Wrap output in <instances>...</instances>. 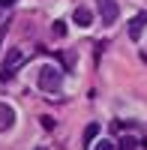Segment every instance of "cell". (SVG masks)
<instances>
[{
    "instance_id": "1",
    "label": "cell",
    "mask_w": 147,
    "mask_h": 150,
    "mask_svg": "<svg viewBox=\"0 0 147 150\" xmlns=\"http://www.w3.org/2000/svg\"><path fill=\"white\" fill-rule=\"evenodd\" d=\"M36 87H39L42 93H60V87H63V72L57 66H42L36 72Z\"/></svg>"
},
{
    "instance_id": "2",
    "label": "cell",
    "mask_w": 147,
    "mask_h": 150,
    "mask_svg": "<svg viewBox=\"0 0 147 150\" xmlns=\"http://www.w3.org/2000/svg\"><path fill=\"white\" fill-rule=\"evenodd\" d=\"M96 3H99V15H102V24L105 27H111V24L117 21V0H96Z\"/></svg>"
},
{
    "instance_id": "3",
    "label": "cell",
    "mask_w": 147,
    "mask_h": 150,
    "mask_svg": "<svg viewBox=\"0 0 147 150\" xmlns=\"http://www.w3.org/2000/svg\"><path fill=\"white\" fill-rule=\"evenodd\" d=\"M144 27H147V9H141L138 15L129 21V39H135V42H138V39H141V33H144Z\"/></svg>"
},
{
    "instance_id": "4",
    "label": "cell",
    "mask_w": 147,
    "mask_h": 150,
    "mask_svg": "<svg viewBox=\"0 0 147 150\" xmlns=\"http://www.w3.org/2000/svg\"><path fill=\"white\" fill-rule=\"evenodd\" d=\"M12 126H15V111L6 102H0V132H9Z\"/></svg>"
},
{
    "instance_id": "5",
    "label": "cell",
    "mask_w": 147,
    "mask_h": 150,
    "mask_svg": "<svg viewBox=\"0 0 147 150\" xmlns=\"http://www.w3.org/2000/svg\"><path fill=\"white\" fill-rule=\"evenodd\" d=\"M72 21L78 24V27H90V21H93V12L87 6H78L75 12H72Z\"/></svg>"
},
{
    "instance_id": "6",
    "label": "cell",
    "mask_w": 147,
    "mask_h": 150,
    "mask_svg": "<svg viewBox=\"0 0 147 150\" xmlns=\"http://www.w3.org/2000/svg\"><path fill=\"white\" fill-rule=\"evenodd\" d=\"M18 63H24V54H21V48H12V54L6 57V63H3V69H6V72H12V69H15Z\"/></svg>"
},
{
    "instance_id": "7",
    "label": "cell",
    "mask_w": 147,
    "mask_h": 150,
    "mask_svg": "<svg viewBox=\"0 0 147 150\" xmlns=\"http://www.w3.org/2000/svg\"><path fill=\"white\" fill-rule=\"evenodd\" d=\"M96 132H99V123H90V126H87V129H84V144H90Z\"/></svg>"
},
{
    "instance_id": "8",
    "label": "cell",
    "mask_w": 147,
    "mask_h": 150,
    "mask_svg": "<svg viewBox=\"0 0 147 150\" xmlns=\"http://www.w3.org/2000/svg\"><path fill=\"white\" fill-rule=\"evenodd\" d=\"M135 147H138L135 138H123V141H120V150H135Z\"/></svg>"
},
{
    "instance_id": "9",
    "label": "cell",
    "mask_w": 147,
    "mask_h": 150,
    "mask_svg": "<svg viewBox=\"0 0 147 150\" xmlns=\"http://www.w3.org/2000/svg\"><path fill=\"white\" fill-rule=\"evenodd\" d=\"M93 150H114V144L108 141V138H102V141H96V147Z\"/></svg>"
},
{
    "instance_id": "10",
    "label": "cell",
    "mask_w": 147,
    "mask_h": 150,
    "mask_svg": "<svg viewBox=\"0 0 147 150\" xmlns=\"http://www.w3.org/2000/svg\"><path fill=\"white\" fill-rule=\"evenodd\" d=\"M63 33H66V24L57 21V24H54V36H63Z\"/></svg>"
},
{
    "instance_id": "11",
    "label": "cell",
    "mask_w": 147,
    "mask_h": 150,
    "mask_svg": "<svg viewBox=\"0 0 147 150\" xmlns=\"http://www.w3.org/2000/svg\"><path fill=\"white\" fill-rule=\"evenodd\" d=\"M39 123H42V126H45V129H54V120H51V117H42Z\"/></svg>"
},
{
    "instance_id": "12",
    "label": "cell",
    "mask_w": 147,
    "mask_h": 150,
    "mask_svg": "<svg viewBox=\"0 0 147 150\" xmlns=\"http://www.w3.org/2000/svg\"><path fill=\"white\" fill-rule=\"evenodd\" d=\"M6 27H9V24H3V27H0V42H3V36H6Z\"/></svg>"
},
{
    "instance_id": "13",
    "label": "cell",
    "mask_w": 147,
    "mask_h": 150,
    "mask_svg": "<svg viewBox=\"0 0 147 150\" xmlns=\"http://www.w3.org/2000/svg\"><path fill=\"white\" fill-rule=\"evenodd\" d=\"M9 3H12V0H0V9H6V6H9Z\"/></svg>"
},
{
    "instance_id": "14",
    "label": "cell",
    "mask_w": 147,
    "mask_h": 150,
    "mask_svg": "<svg viewBox=\"0 0 147 150\" xmlns=\"http://www.w3.org/2000/svg\"><path fill=\"white\" fill-rule=\"evenodd\" d=\"M33 150H48V147H33Z\"/></svg>"
}]
</instances>
